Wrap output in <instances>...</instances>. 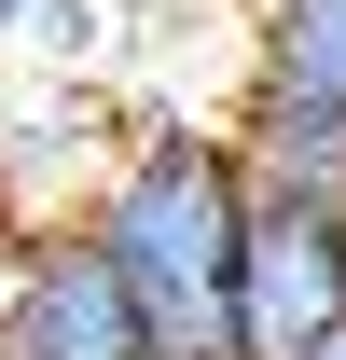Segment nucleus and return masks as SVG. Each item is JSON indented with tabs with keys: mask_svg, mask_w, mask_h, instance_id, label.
<instances>
[{
	"mask_svg": "<svg viewBox=\"0 0 346 360\" xmlns=\"http://www.w3.org/2000/svg\"><path fill=\"white\" fill-rule=\"evenodd\" d=\"M236 222H250V167H236V139L222 125H139L97 153L84 208H70V236H84L97 264H111V291L139 305V333H153V360H222V291H236Z\"/></svg>",
	"mask_w": 346,
	"mask_h": 360,
	"instance_id": "f257e3e1",
	"label": "nucleus"
},
{
	"mask_svg": "<svg viewBox=\"0 0 346 360\" xmlns=\"http://www.w3.org/2000/svg\"><path fill=\"white\" fill-rule=\"evenodd\" d=\"M319 333H346V208L250 180L236 291H222V360H305Z\"/></svg>",
	"mask_w": 346,
	"mask_h": 360,
	"instance_id": "f03ea898",
	"label": "nucleus"
},
{
	"mask_svg": "<svg viewBox=\"0 0 346 360\" xmlns=\"http://www.w3.org/2000/svg\"><path fill=\"white\" fill-rule=\"evenodd\" d=\"M0 360H153V333L70 222H28L14 291H0Z\"/></svg>",
	"mask_w": 346,
	"mask_h": 360,
	"instance_id": "7ed1b4c3",
	"label": "nucleus"
},
{
	"mask_svg": "<svg viewBox=\"0 0 346 360\" xmlns=\"http://www.w3.org/2000/svg\"><path fill=\"white\" fill-rule=\"evenodd\" d=\"M222 139H236V167H250L263 194H333V208H346V111H333V97H277V84H250Z\"/></svg>",
	"mask_w": 346,
	"mask_h": 360,
	"instance_id": "20e7f679",
	"label": "nucleus"
},
{
	"mask_svg": "<svg viewBox=\"0 0 346 360\" xmlns=\"http://www.w3.org/2000/svg\"><path fill=\"white\" fill-rule=\"evenodd\" d=\"M250 84L346 111V0H250Z\"/></svg>",
	"mask_w": 346,
	"mask_h": 360,
	"instance_id": "39448f33",
	"label": "nucleus"
},
{
	"mask_svg": "<svg viewBox=\"0 0 346 360\" xmlns=\"http://www.w3.org/2000/svg\"><path fill=\"white\" fill-rule=\"evenodd\" d=\"M305 360H346V333H319V347H305Z\"/></svg>",
	"mask_w": 346,
	"mask_h": 360,
	"instance_id": "423d86ee",
	"label": "nucleus"
},
{
	"mask_svg": "<svg viewBox=\"0 0 346 360\" xmlns=\"http://www.w3.org/2000/svg\"><path fill=\"white\" fill-rule=\"evenodd\" d=\"M14 14H28V0H0V42H14Z\"/></svg>",
	"mask_w": 346,
	"mask_h": 360,
	"instance_id": "0eeeda50",
	"label": "nucleus"
}]
</instances>
